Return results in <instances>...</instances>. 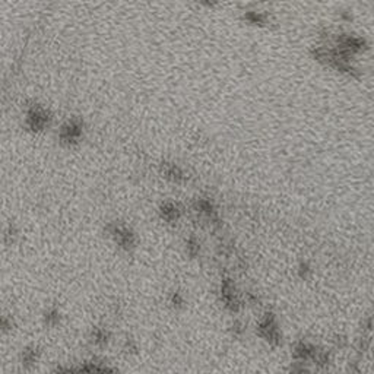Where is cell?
Masks as SVG:
<instances>
[{
	"label": "cell",
	"mask_w": 374,
	"mask_h": 374,
	"mask_svg": "<svg viewBox=\"0 0 374 374\" xmlns=\"http://www.w3.org/2000/svg\"><path fill=\"white\" fill-rule=\"evenodd\" d=\"M51 374H118L110 365L100 361H83L81 364H60Z\"/></svg>",
	"instance_id": "cell-1"
},
{
	"label": "cell",
	"mask_w": 374,
	"mask_h": 374,
	"mask_svg": "<svg viewBox=\"0 0 374 374\" xmlns=\"http://www.w3.org/2000/svg\"><path fill=\"white\" fill-rule=\"evenodd\" d=\"M110 235L114 238L117 245L124 248V250H132L136 245V235L126 225H118V224L111 225L110 227Z\"/></svg>",
	"instance_id": "cell-2"
},
{
	"label": "cell",
	"mask_w": 374,
	"mask_h": 374,
	"mask_svg": "<svg viewBox=\"0 0 374 374\" xmlns=\"http://www.w3.org/2000/svg\"><path fill=\"white\" fill-rule=\"evenodd\" d=\"M257 330H259L260 338H263L269 344L278 345L280 342V332L272 315H268L265 319L260 320V323L257 326Z\"/></svg>",
	"instance_id": "cell-3"
},
{
	"label": "cell",
	"mask_w": 374,
	"mask_h": 374,
	"mask_svg": "<svg viewBox=\"0 0 374 374\" xmlns=\"http://www.w3.org/2000/svg\"><path fill=\"white\" fill-rule=\"evenodd\" d=\"M41 358V351L38 350L35 345H28L21 351L19 355V365L23 371H31L37 367V364L40 362Z\"/></svg>",
	"instance_id": "cell-4"
},
{
	"label": "cell",
	"mask_w": 374,
	"mask_h": 374,
	"mask_svg": "<svg viewBox=\"0 0 374 374\" xmlns=\"http://www.w3.org/2000/svg\"><path fill=\"white\" fill-rule=\"evenodd\" d=\"M28 121H29L31 129H34V130L44 129L47 123H48V114H47V111H44L43 108L37 107V108H34V110L28 114Z\"/></svg>",
	"instance_id": "cell-5"
},
{
	"label": "cell",
	"mask_w": 374,
	"mask_h": 374,
	"mask_svg": "<svg viewBox=\"0 0 374 374\" xmlns=\"http://www.w3.org/2000/svg\"><path fill=\"white\" fill-rule=\"evenodd\" d=\"M110 338H111L110 332L105 327L101 326L94 327L92 332H91V336H89L91 342H92L97 348H104V347H107L108 342H110Z\"/></svg>",
	"instance_id": "cell-6"
},
{
	"label": "cell",
	"mask_w": 374,
	"mask_h": 374,
	"mask_svg": "<svg viewBox=\"0 0 374 374\" xmlns=\"http://www.w3.org/2000/svg\"><path fill=\"white\" fill-rule=\"evenodd\" d=\"M82 133V126L78 121H70L66 128L61 130V140H68V142H75L79 139Z\"/></svg>",
	"instance_id": "cell-7"
},
{
	"label": "cell",
	"mask_w": 374,
	"mask_h": 374,
	"mask_svg": "<svg viewBox=\"0 0 374 374\" xmlns=\"http://www.w3.org/2000/svg\"><path fill=\"white\" fill-rule=\"evenodd\" d=\"M180 215H181V210H180V208L175 203L168 202V203H165L163 208H161V216H163L164 221L175 222L180 218Z\"/></svg>",
	"instance_id": "cell-8"
},
{
	"label": "cell",
	"mask_w": 374,
	"mask_h": 374,
	"mask_svg": "<svg viewBox=\"0 0 374 374\" xmlns=\"http://www.w3.org/2000/svg\"><path fill=\"white\" fill-rule=\"evenodd\" d=\"M44 322L47 326H56L60 322V311L56 307H50L44 313Z\"/></svg>",
	"instance_id": "cell-9"
},
{
	"label": "cell",
	"mask_w": 374,
	"mask_h": 374,
	"mask_svg": "<svg viewBox=\"0 0 374 374\" xmlns=\"http://www.w3.org/2000/svg\"><path fill=\"white\" fill-rule=\"evenodd\" d=\"M288 374H311V371H310V368H308V364L294 361Z\"/></svg>",
	"instance_id": "cell-10"
},
{
	"label": "cell",
	"mask_w": 374,
	"mask_h": 374,
	"mask_svg": "<svg viewBox=\"0 0 374 374\" xmlns=\"http://www.w3.org/2000/svg\"><path fill=\"white\" fill-rule=\"evenodd\" d=\"M186 248H187V253H189L190 256H196V255L199 253V250H200L199 241L196 240V238H195V237H190V238L187 240Z\"/></svg>",
	"instance_id": "cell-11"
},
{
	"label": "cell",
	"mask_w": 374,
	"mask_h": 374,
	"mask_svg": "<svg viewBox=\"0 0 374 374\" xmlns=\"http://www.w3.org/2000/svg\"><path fill=\"white\" fill-rule=\"evenodd\" d=\"M170 304L175 307V308H180L184 305V297L181 292H173L171 297H170Z\"/></svg>",
	"instance_id": "cell-12"
}]
</instances>
